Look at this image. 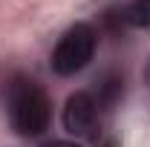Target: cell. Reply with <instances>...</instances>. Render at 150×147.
I'll list each match as a JSON object with an SVG mask.
<instances>
[{
	"instance_id": "obj_1",
	"label": "cell",
	"mask_w": 150,
	"mask_h": 147,
	"mask_svg": "<svg viewBox=\"0 0 150 147\" xmlns=\"http://www.w3.org/2000/svg\"><path fill=\"white\" fill-rule=\"evenodd\" d=\"M3 104H6V118L15 136L20 139H40L52 127V98L43 90V84L32 75L18 72L6 81L3 90Z\"/></svg>"
},
{
	"instance_id": "obj_2",
	"label": "cell",
	"mask_w": 150,
	"mask_h": 147,
	"mask_svg": "<svg viewBox=\"0 0 150 147\" xmlns=\"http://www.w3.org/2000/svg\"><path fill=\"white\" fill-rule=\"evenodd\" d=\"M98 40H101V32L95 23H90V20L72 23L55 40V46L49 52V69L58 78H72V75L84 72L98 52Z\"/></svg>"
},
{
	"instance_id": "obj_3",
	"label": "cell",
	"mask_w": 150,
	"mask_h": 147,
	"mask_svg": "<svg viewBox=\"0 0 150 147\" xmlns=\"http://www.w3.org/2000/svg\"><path fill=\"white\" fill-rule=\"evenodd\" d=\"M98 121H101V110H98L90 90H75L67 95V101L61 107V124L67 130V136L95 139L98 136Z\"/></svg>"
},
{
	"instance_id": "obj_4",
	"label": "cell",
	"mask_w": 150,
	"mask_h": 147,
	"mask_svg": "<svg viewBox=\"0 0 150 147\" xmlns=\"http://www.w3.org/2000/svg\"><path fill=\"white\" fill-rule=\"evenodd\" d=\"M90 92H93V98H95V104H98L101 112H112L115 107H121V101H124L127 78L121 72H115V69H107V72H101L95 78V87Z\"/></svg>"
},
{
	"instance_id": "obj_5",
	"label": "cell",
	"mask_w": 150,
	"mask_h": 147,
	"mask_svg": "<svg viewBox=\"0 0 150 147\" xmlns=\"http://www.w3.org/2000/svg\"><path fill=\"white\" fill-rule=\"evenodd\" d=\"M118 15H121L124 29L150 32V0H127L118 6Z\"/></svg>"
},
{
	"instance_id": "obj_6",
	"label": "cell",
	"mask_w": 150,
	"mask_h": 147,
	"mask_svg": "<svg viewBox=\"0 0 150 147\" xmlns=\"http://www.w3.org/2000/svg\"><path fill=\"white\" fill-rule=\"evenodd\" d=\"M40 147H81L75 139H52V141H43Z\"/></svg>"
},
{
	"instance_id": "obj_7",
	"label": "cell",
	"mask_w": 150,
	"mask_h": 147,
	"mask_svg": "<svg viewBox=\"0 0 150 147\" xmlns=\"http://www.w3.org/2000/svg\"><path fill=\"white\" fill-rule=\"evenodd\" d=\"M142 81H144V84L150 87V58L144 61V69H142Z\"/></svg>"
}]
</instances>
